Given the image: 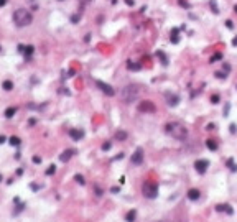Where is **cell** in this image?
I'll list each match as a JSON object with an SVG mask.
<instances>
[{"label":"cell","instance_id":"cell-1","mask_svg":"<svg viewBox=\"0 0 237 222\" xmlns=\"http://www.w3.org/2000/svg\"><path fill=\"white\" fill-rule=\"evenodd\" d=\"M31 21H33V15L30 10H26V8H17L13 12V23L17 26H20V28L31 25Z\"/></svg>","mask_w":237,"mask_h":222},{"label":"cell","instance_id":"cell-2","mask_svg":"<svg viewBox=\"0 0 237 222\" xmlns=\"http://www.w3.org/2000/svg\"><path fill=\"white\" fill-rule=\"evenodd\" d=\"M165 130H166L168 135H171V137L176 138V140H184V138L188 137V128H186L184 125L178 124V122L166 124L165 125Z\"/></svg>","mask_w":237,"mask_h":222},{"label":"cell","instance_id":"cell-3","mask_svg":"<svg viewBox=\"0 0 237 222\" xmlns=\"http://www.w3.org/2000/svg\"><path fill=\"white\" fill-rule=\"evenodd\" d=\"M120 96H122V100L124 102H132V100H135L138 97V87L133 84H129L125 86L122 92H120Z\"/></svg>","mask_w":237,"mask_h":222},{"label":"cell","instance_id":"cell-4","mask_svg":"<svg viewBox=\"0 0 237 222\" xmlns=\"http://www.w3.org/2000/svg\"><path fill=\"white\" fill-rule=\"evenodd\" d=\"M142 193H143L145 197L155 199L158 196V184L153 183V181H145L143 186H142Z\"/></svg>","mask_w":237,"mask_h":222},{"label":"cell","instance_id":"cell-5","mask_svg":"<svg viewBox=\"0 0 237 222\" xmlns=\"http://www.w3.org/2000/svg\"><path fill=\"white\" fill-rule=\"evenodd\" d=\"M138 110L145 112V114H153V112L157 110V107H155V104L151 100H143L142 104L138 105Z\"/></svg>","mask_w":237,"mask_h":222},{"label":"cell","instance_id":"cell-6","mask_svg":"<svg viewBox=\"0 0 237 222\" xmlns=\"http://www.w3.org/2000/svg\"><path fill=\"white\" fill-rule=\"evenodd\" d=\"M130 161H132V164H137V166L143 163V150H142V148H137L135 153L132 155Z\"/></svg>","mask_w":237,"mask_h":222},{"label":"cell","instance_id":"cell-7","mask_svg":"<svg viewBox=\"0 0 237 222\" xmlns=\"http://www.w3.org/2000/svg\"><path fill=\"white\" fill-rule=\"evenodd\" d=\"M208 166H209V161L208 160H198L196 163H194V168L199 175H204L206 171H208Z\"/></svg>","mask_w":237,"mask_h":222},{"label":"cell","instance_id":"cell-8","mask_svg":"<svg viewBox=\"0 0 237 222\" xmlns=\"http://www.w3.org/2000/svg\"><path fill=\"white\" fill-rule=\"evenodd\" d=\"M96 84H97V86H99V89H100L102 92H105L107 96H114V94H115V91L112 89L110 86L105 84V82H102V81H96Z\"/></svg>","mask_w":237,"mask_h":222},{"label":"cell","instance_id":"cell-9","mask_svg":"<svg viewBox=\"0 0 237 222\" xmlns=\"http://www.w3.org/2000/svg\"><path fill=\"white\" fill-rule=\"evenodd\" d=\"M68 133H69V137H71L72 140H76V142H79L81 138L84 137V132L79 130V128H69V132H68Z\"/></svg>","mask_w":237,"mask_h":222},{"label":"cell","instance_id":"cell-10","mask_svg":"<svg viewBox=\"0 0 237 222\" xmlns=\"http://www.w3.org/2000/svg\"><path fill=\"white\" fill-rule=\"evenodd\" d=\"M20 48V51L21 53H25V58L26 59H30V56L33 54V51H35V48H33L31 45H28V46H18Z\"/></svg>","mask_w":237,"mask_h":222},{"label":"cell","instance_id":"cell-11","mask_svg":"<svg viewBox=\"0 0 237 222\" xmlns=\"http://www.w3.org/2000/svg\"><path fill=\"white\" fill-rule=\"evenodd\" d=\"M178 28H173V30H171V33H170V41L171 43H173V45H176L178 41H179V35H178Z\"/></svg>","mask_w":237,"mask_h":222},{"label":"cell","instance_id":"cell-12","mask_svg":"<svg viewBox=\"0 0 237 222\" xmlns=\"http://www.w3.org/2000/svg\"><path fill=\"white\" fill-rule=\"evenodd\" d=\"M188 197H189L191 201H198L201 197V193H199V189H189L188 191Z\"/></svg>","mask_w":237,"mask_h":222},{"label":"cell","instance_id":"cell-13","mask_svg":"<svg viewBox=\"0 0 237 222\" xmlns=\"http://www.w3.org/2000/svg\"><path fill=\"white\" fill-rule=\"evenodd\" d=\"M206 146H208L211 151H216L217 148H219V145H217V142L214 140V138H209V140H206Z\"/></svg>","mask_w":237,"mask_h":222},{"label":"cell","instance_id":"cell-14","mask_svg":"<svg viewBox=\"0 0 237 222\" xmlns=\"http://www.w3.org/2000/svg\"><path fill=\"white\" fill-rule=\"evenodd\" d=\"M72 155H74V150H66V151H63V153H61L59 160H61V161H68Z\"/></svg>","mask_w":237,"mask_h":222},{"label":"cell","instance_id":"cell-15","mask_svg":"<svg viewBox=\"0 0 237 222\" xmlns=\"http://www.w3.org/2000/svg\"><path fill=\"white\" fill-rule=\"evenodd\" d=\"M168 105H171V107H175V105H178V102H179V97L178 96H168Z\"/></svg>","mask_w":237,"mask_h":222},{"label":"cell","instance_id":"cell-16","mask_svg":"<svg viewBox=\"0 0 237 222\" xmlns=\"http://www.w3.org/2000/svg\"><path fill=\"white\" fill-rule=\"evenodd\" d=\"M127 132H124V130H118L117 133H115V140H118V142H124V140H127Z\"/></svg>","mask_w":237,"mask_h":222},{"label":"cell","instance_id":"cell-17","mask_svg":"<svg viewBox=\"0 0 237 222\" xmlns=\"http://www.w3.org/2000/svg\"><path fill=\"white\" fill-rule=\"evenodd\" d=\"M15 114H17V109H15V107H8V109L5 110V117L7 118H12Z\"/></svg>","mask_w":237,"mask_h":222},{"label":"cell","instance_id":"cell-18","mask_svg":"<svg viewBox=\"0 0 237 222\" xmlns=\"http://www.w3.org/2000/svg\"><path fill=\"white\" fill-rule=\"evenodd\" d=\"M217 211H226V212H227V214H232V207H229V204H221V206H217L216 207Z\"/></svg>","mask_w":237,"mask_h":222},{"label":"cell","instance_id":"cell-19","mask_svg":"<svg viewBox=\"0 0 237 222\" xmlns=\"http://www.w3.org/2000/svg\"><path fill=\"white\" fill-rule=\"evenodd\" d=\"M127 66H129V69H133V71H138V69L142 68V64H137V63H132V61H129V63H127Z\"/></svg>","mask_w":237,"mask_h":222},{"label":"cell","instance_id":"cell-20","mask_svg":"<svg viewBox=\"0 0 237 222\" xmlns=\"http://www.w3.org/2000/svg\"><path fill=\"white\" fill-rule=\"evenodd\" d=\"M20 143H21V140H20L18 137H10V145H13V146H18Z\"/></svg>","mask_w":237,"mask_h":222},{"label":"cell","instance_id":"cell-21","mask_svg":"<svg viewBox=\"0 0 237 222\" xmlns=\"http://www.w3.org/2000/svg\"><path fill=\"white\" fill-rule=\"evenodd\" d=\"M135 216H137V212H135V211H130V212L127 214V222H133L135 221Z\"/></svg>","mask_w":237,"mask_h":222},{"label":"cell","instance_id":"cell-22","mask_svg":"<svg viewBox=\"0 0 237 222\" xmlns=\"http://www.w3.org/2000/svg\"><path fill=\"white\" fill-rule=\"evenodd\" d=\"M3 89H5V91H12V89H13V82H12V81H5V82H3Z\"/></svg>","mask_w":237,"mask_h":222},{"label":"cell","instance_id":"cell-23","mask_svg":"<svg viewBox=\"0 0 237 222\" xmlns=\"http://www.w3.org/2000/svg\"><path fill=\"white\" fill-rule=\"evenodd\" d=\"M221 58H222V54H221V53H216V54L211 56V63H216V61H219Z\"/></svg>","mask_w":237,"mask_h":222},{"label":"cell","instance_id":"cell-24","mask_svg":"<svg viewBox=\"0 0 237 222\" xmlns=\"http://www.w3.org/2000/svg\"><path fill=\"white\" fill-rule=\"evenodd\" d=\"M54 171H56V166H54V164H50V168L46 170V175H48V176H50V175H54Z\"/></svg>","mask_w":237,"mask_h":222},{"label":"cell","instance_id":"cell-25","mask_svg":"<svg viewBox=\"0 0 237 222\" xmlns=\"http://www.w3.org/2000/svg\"><path fill=\"white\" fill-rule=\"evenodd\" d=\"M211 102H212V104H219V96H217V94H212V96H211Z\"/></svg>","mask_w":237,"mask_h":222},{"label":"cell","instance_id":"cell-26","mask_svg":"<svg viewBox=\"0 0 237 222\" xmlns=\"http://www.w3.org/2000/svg\"><path fill=\"white\" fill-rule=\"evenodd\" d=\"M76 181H78V183H81V184H84V183H86L84 178L81 176V175H76Z\"/></svg>","mask_w":237,"mask_h":222},{"label":"cell","instance_id":"cell-27","mask_svg":"<svg viewBox=\"0 0 237 222\" xmlns=\"http://www.w3.org/2000/svg\"><path fill=\"white\" fill-rule=\"evenodd\" d=\"M227 164L230 166V170H232V171H236V170H237V166H236L234 163H232V160H229V161H227Z\"/></svg>","mask_w":237,"mask_h":222},{"label":"cell","instance_id":"cell-28","mask_svg":"<svg viewBox=\"0 0 237 222\" xmlns=\"http://www.w3.org/2000/svg\"><path fill=\"white\" fill-rule=\"evenodd\" d=\"M109 148H110V143H109V142L102 145V150H109Z\"/></svg>","mask_w":237,"mask_h":222},{"label":"cell","instance_id":"cell-29","mask_svg":"<svg viewBox=\"0 0 237 222\" xmlns=\"http://www.w3.org/2000/svg\"><path fill=\"white\" fill-rule=\"evenodd\" d=\"M33 163H41V158H40V156H33Z\"/></svg>","mask_w":237,"mask_h":222},{"label":"cell","instance_id":"cell-30","mask_svg":"<svg viewBox=\"0 0 237 222\" xmlns=\"http://www.w3.org/2000/svg\"><path fill=\"white\" fill-rule=\"evenodd\" d=\"M216 76L219 79H222V78H226V76H227V74H222V72H216Z\"/></svg>","mask_w":237,"mask_h":222},{"label":"cell","instance_id":"cell-31","mask_svg":"<svg viewBox=\"0 0 237 222\" xmlns=\"http://www.w3.org/2000/svg\"><path fill=\"white\" fill-rule=\"evenodd\" d=\"M226 25H227V28H232V26H234V25H232V21H230V20H227V21H226Z\"/></svg>","mask_w":237,"mask_h":222},{"label":"cell","instance_id":"cell-32","mask_svg":"<svg viewBox=\"0 0 237 222\" xmlns=\"http://www.w3.org/2000/svg\"><path fill=\"white\" fill-rule=\"evenodd\" d=\"M3 142H5V137H3V135H0V145L3 143Z\"/></svg>","mask_w":237,"mask_h":222},{"label":"cell","instance_id":"cell-33","mask_svg":"<svg viewBox=\"0 0 237 222\" xmlns=\"http://www.w3.org/2000/svg\"><path fill=\"white\" fill-rule=\"evenodd\" d=\"M127 2V5H133V0H125Z\"/></svg>","mask_w":237,"mask_h":222},{"label":"cell","instance_id":"cell-34","mask_svg":"<svg viewBox=\"0 0 237 222\" xmlns=\"http://www.w3.org/2000/svg\"><path fill=\"white\" fill-rule=\"evenodd\" d=\"M7 3V0H0V7H3Z\"/></svg>","mask_w":237,"mask_h":222},{"label":"cell","instance_id":"cell-35","mask_svg":"<svg viewBox=\"0 0 237 222\" xmlns=\"http://www.w3.org/2000/svg\"><path fill=\"white\" fill-rule=\"evenodd\" d=\"M232 43H234V45L237 46V38H234V41H232Z\"/></svg>","mask_w":237,"mask_h":222},{"label":"cell","instance_id":"cell-36","mask_svg":"<svg viewBox=\"0 0 237 222\" xmlns=\"http://www.w3.org/2000/svg\"><path fill=\"white\" fill-rule=\"evenodd\" d=\"M234 10H236V13H237V5H236V7H234Z\"/></svg>","mask_w":237,"mask_h":222}]
</instances>
